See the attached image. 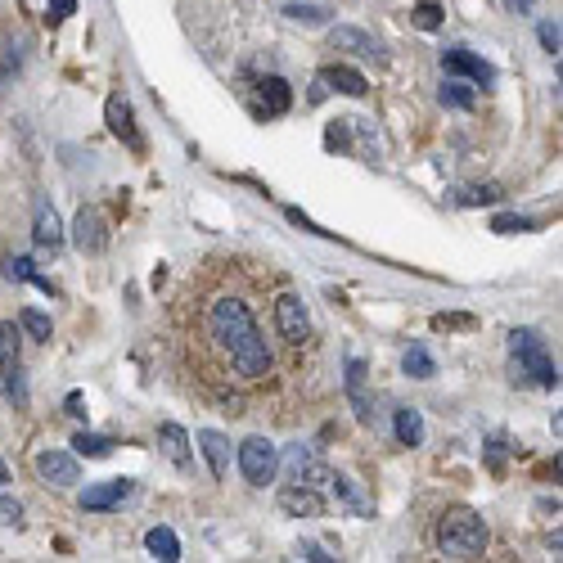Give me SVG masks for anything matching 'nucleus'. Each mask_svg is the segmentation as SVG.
I'll return each instance as SVG.
<instances>
[{
  "mask_svg": "<svg viewBox=\"0 0 563 563\" xmlns=\"http://www.w3.org/2000/svg\"><path fill=\"white\" fill-rule=\"evenodd\" d=\"M280 275L248 253H208L167 307V356L194 401L230 419L293 428L325 392L316 352L280 338L271 302Z\"/></svg>",
  "mask_w": 563,
  "mask_h": 563,
  "instance_id": "f257e3e1",
  "label": "nucleus"
},
{
  "mask_svg": "<svg viewBox=\"0 0 563 563\" xmlns=\"http://www.w3.org/2000/svg\"><path fill=\"white\" fill-rule=\"evenodd\" d=\"M437 550L446 559H478L487 550V523L473 509H446L437 518Z\"/></svg>",
  "mask_w": 563,
  "mask_h": 563,
  "instance_id": "f03ea898",
  "label": "nucleus"
},
{
  "mask_svg": "<svg viewBox=\"0 0 563 563\" xmlns=\"http://www.w3.org/2000/svg\"><path fill=\"white\" fill-rule=\"evenodd\" d=\"M271 316H275V329H280L284 343L298 347V352H316L320 356V334H316V320H311L302 293H293V289H284L280 284V293H275V302H271Z\"/></svg>",
  "mask_w": 563,
  "mask_h": 563,
  "instance_id": "7ed1b4c3",
  "label": "nucleus"
},
{
  "mask_svg": "<svg viewBox=\"0 0 563 563\" xmlns=\"http://www.w3.org/2000/svg\"><path fill=\"white\" fill-rule=\"evenodd\" d=\"M509 352H514V379L532 374V383H541V388H559V365L550 361L545 338L536 329H514L509 334Z\"/></svg>",
  "mask_w": 563,
  "mask_h": 563,
  "instance_id": "20e7f679",
  "label": "nucleus"
},
{
  "mask_svg": "<svg viewBox=\"0 0 563 563\" xmlns=\"http://www.w3.org/2000/svg\"><path fill=\"white\" fill-rule=\"evenodd\" d=\"M275 469H280V451H275V446L266 442L262 433H257V437H244V442H239V473H244L253 487H266V482H275Z\"/></svg>",
  "mask_w": 563,
  "mask_h": 563,
  "instance_id": "39448f33",
  "label": "nucleus"
},
{
  "mask_svg": "<svg viewBox=\"0 0 563 563\" xmlns=\"http://www.w3.org/2000/svg\"><path fill=\"white\" fill-rule=\"evenodd\" d=\"M104 122H109V131H113V136H118L127 149H136V154L145 149V136H140V127H136V109H131V100H127L122 91L104 100Z\"/></svg>",
  "mask_w": 563,
  "mask_h": 563,
  "instance_id": "423d86ee",
  "label": "nucleus"
},
{
  "mask_svg": "<svg viewBox=\"0 0 563 563\" xmlns=\"http://www.w3.org/2000/svg\"><path fill=\"white\" fill-rule=\"evenodd\" d=\"M73 244L82 248L86 257H100L109 248V221H104L100 208H82L73 221Z\"/></svg>",
  "mask_w": 563,
  "mask_h": 563,
  "instance_id": "0eeeda50",
  "label": "nucleus"
},
{
  "mask_svg": "<svg viewBox=\"0 0 563 563\" xmlns=\"http://www.w3.org/2000/svg\"><path fill=\"white\" fill-rule=\"evenodd\" d=\"M442 68H446V73H455V77H469V82H478V86L496 82V68H491L487 59H478L473 50H464V46L442 50Z\"/></svg>",
  "mask_w": 563,
  "mask_h": 563,
  "instance_id": "6e6552de",
  "label": "nucleus"
},
{
  "mask_svg": "<svg viewBox=\"0 0 563 563\" xmlns=\"http://www.w3.org/2000/svg\"><path fill=\"white\" fill-rule=\"evenodd\" d=\"M284 464H289V482H302V487H320V482H329V469H325V460L316 455V446H293Z\"/></svg>",
  "mask_w": 563,
  "mask_h": 563,
  "instance_id": "1a4fd4ad",
  "label": "nucleus"
},
{
  "mask_svg": "<svg viewBox=\"0 0 563 563\" xmlns=\"http://www.w3.org/2000/svg\"><path fill=\"white\" fill-rule=\"evenodd\" d=\"M37 473L50 482V487H77V482H82V469H77V460L68 451H41Z\"/></svg>",
  "mask_w": 563,
  "mask_h": 563,
  "instance_id": "9d476101",
  "label": "nucleus"
},
{
  "mask_svg": "<svg viewBox=\"0 0 563 563\" xmlns=\"http://www.w3.org/2000/svg\"><path fill=\"white\" fill-rule=\"evenodd\" d=\"M131 491H136V482L131 478H109V482H95V487L82 491V509H118L122 500H131Z\"/></svg>",
  "mask_w": 563,
  "mask_h": 563,
  "instance_id": "9b49d317",
  "label": "nucleus"
},
{
  "mask_svg": "<svg viewBox=\"0 0 563 563\" xmlns=\"http://www.w3.org/2000/svg\"><path fill=\"white\" fill-rule=\"evenodd\" d=\"M280 509L293 518H320L325 514V500L316 496V487H302V482H293V487L280 491Z\"/></svg>",
  "mask_w": 563,
  "mask_h": 563,
  "instance_id": "f8f14e48",
  "label": "nucleus"
},
{
  "mask_svg": "<svg viewBox=\"0 0 563 563\" xmlns=\"http://www.w3.org/2000/svg\"><path fill=\"white\" fill-rule=\"evenodd\" d=\"M194 442H199L203 455H208L212 478H226V469H230V437L217 433V428H199V433H194Z\"/></svg>",
  "mask_w": 563,
  "mask_h": 563,
  "instance_id": "ddd939ff",
  "label": "nucleus"
},
{
  "mask_svg": "<svg viewBox=\"0 0 563 563\" xmlns=\"http://www.w3.org/2000/svg\"><path fill=\"white\" fill-rule=\"evenodd\" d=\"M32 239H37L41 248H64V221H59V212L50 208V203H37V217H32Z\"/></svg>",
  "mask_w": 563,
  "mask_h": 563,
  "instance_id": "4468645a",
  "label": "nucleus"
},
{
  "mask_svg": "<svg viewBox=\"0 0 563 563\" xmlns=\"http://www.w3.org/2000/svg\"><path fill=\"white\" fill-rule=\"evenodd\" d=\"M257 95H262L266 118H284V113L293 109V91L284 77H262V82H257Z\"/></svg>",
  "mask_w": 563,
  "mask_h": 563,
  "instance_id": "2eb2a0df",
  "label": "nucleus"
},
{
  "mask_svg": "<svg viewBox=\"0 0 563 563\" xmlns=\"http://www.w3.org/2000/svg\"><path fill=\"white\" fill-rule=\"evenodd\" d=\"M158 451L176 464V469H190V433L181 424H163L158 428Z\"/></svg>",
  "mask_w": 563,
  "mask_h": 563,
  "instance_id": "dca6fc26",
  "label": "nucleus"
},
{
  "mask_svg": "<svg viewBox=\"0 0 563 563\" xmlns=\"http://www.w3.org/2000/svg\"><path fill=\"white\" fill-rule=\"evenodd\" d=\"M320 77H325V86L329 91H343V95H356L361 100L365 91H370V82H365L356 68H347V64H334V68H320Z\"/></svg>",
  "mask_w": 563,
  "mask_h": 563,
  "instance_id": "f3484780",
  "label": "nucleus"
},
{
  "mask_svg": "<svg viewBox=\"0 0 563 563\" xmlns=\"http://www.w3.org/2000/svg\"><path fill=\"white\" fill-rule=\"evenodd\" d=\"M392 428H397L401 446H424V415H419L415 406H401L397 419H392Z\"/></svg>",
  "mask_w": 563,
  "mask_h": 563,
  "instance_id": "a211bd4d",
  "label": "nucleus"
},
{
  "mask_svg": "<svg viewBox=\"0 0 563 563\" xmlns=\"http://www.w3.org/2000/svg\"><path fill=\"white\" fill-rule=\"evenodd\" d=\"M145 545H149V554H154V559H163V563H176V559H181V541H176L172 527H149Z\"/></svg>",
  "mask_w": 563,
  "mask_h": 563,
  "instance_id": "6ab92c4d",
  "label": "nucleus"
},
{
  "mask_svg": "<svg viewBox=\"0 0 563 563\" xmlns=\"http://www.w3.org/2000/svg\"><path fill=\"white\" fill-rule=\"evenodd\" d=\"M329 41H334V50H352V55H374V50H379V41L365 37L361 28H334Z\"/></svg>",
  "mask_w": 563,
  "mask_h": 563,
  "instance_id": "aec40b11",
  "label": "nucleus"
},
{
  "mask_svg": "<svg viewBox=\"0 0 563 563\" xmlns=\"http://www.w3.org/2000/svg\"><path fill=\"white\" fill-rule=\"evenodd\" d=\"M19 325L28 329V334L37 338V343H50V334H55L50 316H46V311H37V307H23V311H19Z\"/></svg>",
  "mask_w": 563,
  "mask_h": 563,
  "instance_id": "412c9836",
  "label": "nucleus"
},
{
  "mask_svg": "<svg viewBox=\"0 0 563 563\" xmlns=\"http://www.w3.org/2000/svg\"><path fill=\"white\" fill-rule=\"evenodd\" d=\"M19 329L10 325V320H0V370H10V365H19Z\"/></svg>",
  "mask_w": 563,
  "mask_h": 563,
  "instance_id": "4be33fe9",
  "label": "nucleus"
},
{
  "mask_svg": "<svg viewBox=\"0 0 563 563\" xmlns=\"http://www.w3.org/2000/svg\"><path fill=\"white\" fill-rule=\"evenodd\" d=\"M401 365H406L410 379H433V374H437V361L428 356V347H410L406 361H401Z\"/></svg>",
  "mask_w": 563,
  "mask_h": 563,
  "instance_id": "5701e85b",
  "label": "nucleus"
},
{
  "mask_svg": "<svg viewBox=\"0 0 563 563\" xmlns=\"http://www.w3.org/2000/svg\"><path fill=\"white\" fill-rule=\"evenodd\" d=\"M77 455H91V460H104V455L113 451V437H100V433H77L73 437Z\"/></svg>",
  "mask_w": 563,
  "mask_h": 563,
  "instance_id": "b1692460",
  "label": "nucleus"
},
{
  "mask_svg": "<svg viewBox=\"0 0 563 563\" xmlns=\"http://www.w3.org/2000/svg\"><path fill=\"white\" fill-rule=\"evenodd\" d=\"M410 19H415L419 32H437V28H442V5H437V0H419Z\"/></svg>",
  "mask_w": 563,
  "mask_h": 563,
  "instance_id": "393cba45",
  "label": "nucleus"
},
{
  "mask_svg": "<svg viewBox=\"0 0 563 563\" xmlns=\"http://www.w3.org/2000/svg\"><path fill=\"white\" fill-rule=\"evenodd\" d=\"M0 271H5V280H32L37 284V266H32V257H0Z\"/></svg>",
  "mask_w": 563,
  "mask_h": 563,
  "instance_id": "a878e982",
  "label": "nucleus"
},
{
  "mask_svg": "<svg viewBox=\"0 0 563 563\" xmlns=\"http://www.w3.org/2000/svg\"><path fill=\"white\" fill-rule=\"evenodd\" d=\"M289 14L293 23H307V28H325L329 23V10H320V5H307V0H302V5H289Z\"/></svg>",
  "mask_w": 563,
  "mask_h": 563,
  "instance_id": "bb28decb",
  "label": "nucleus"
},
{
  "mask_svg": "<svg viewBox=\"0 0 563 563\" xmlns=\"http://www.w3.org/2000/svg\"><path fill=\"white\" fill-rule=\"evenodd\" d=\"M505 194H500V185H469V190H460V203L464 208H478V203H500Z\"/></svg>",
  "mask_w": 563,
  "mask_h": 563,
  "instance_id": "cd10ccee",
  "label": "nucleus"
},
{
  "mask_svg": "<svg viewBox=\"0 0 563 563\" xmlns=\"http://www.w3.org/2000/svg\"><path fill=\"white\" fill-rule=\"evenodd\" d=\"M442 104L446 109H473V91L464 82H446L442 86Z\"/></svg>",
  "mask_w": 563,
  "mask_h": 563,
  "instance_id": "c85d7f7f",
  "label": "nucleus"
},
{
  "mask_svg": "<svg viewBox=\"0 0 563 563\" xmlns=\"http://www.w3.org/2000/svg\"><path fill=\"white\" fill-rule=\"evenodd\" d=\"M5 392H10V401L14 406H28V379H23V370L19 365H10V379H5Z\"/></svg>",
  "mask_w": 563,
  "mask_h": 563,
  "instance_id": "c756f323",
  "label": "nucleus"
},
{
  "mask_svg": "<svg viewBox=\"0 0 563 563\" xmlns=\"http://www.w3.org/2000/svg\"><path fill=\"white\" fill-rule=\"evenodd\" d=\"M433 329L437 334H451V329H478V320L464 316V311H451V316H433Z\"/></svg>",
  "mask_w": 563,
  "mask_h": 563,
  "instance_id": "7c9ffc66",
  "label": "nucleus"
},
{
  "mask_svg": "<svg viewBox=\"0 0 563 563\" xmlns=\"http://www.w3.org/2000/svg\"><path fill=\"white\" fill-rule=\"evenodd\" d=\"M491 230H496V235H523V230H532V221H527V217H509V212H500V217L491 221Z\"/></svg>",
  "mask_w": 563,
  "mask_h": 563,
  "instance_id": "2f4dec72",
  "label": "nucleus"
},
{
  "mask_svg": "<svg viewBox=\"0 0 563 563\" xmlns=\"http://www.w3.org/2000/svg\"><path fill=\"white\" fill-rule=\"evenodd\" d=\"M19 523H23V505L0 491V527H19Z\"/></svg>",
  "mask_w": 563,
  "mask_h": 563,
  "instance_id": "473e14b6",
  "label": "nucleus"
},
{
  "mask_svg": "<svg viewBox=\"0 0 563 563\" xmlns=\"http://www.w3.org/2000/svg\"><path fill=\"white\" fill-rule=\"evenodd\" d=\"M68 14H77V0H50V14H46L50 23H64Z\"/></svg>",
  "mask_w": 563,
  "mask_h": 563,
  "instance_id": "72a5a7b5",
  "label": "nucleus"
},
{
  "mask_svg": "<svg viewBox=\"0 0 563 563\" xmlns=\"http://www.w3.org/2000/svg\"><path fill=\"white\" fill-rule=\"evenodd\" d=\"M541 46L550 55H559V23H541Z\"/></svg>",
  "mask_w": 563,
  "mask_h": 563,
  "instance_id": "f704fd0d",
  "label": "nucleus"
},
{
  "mask_svg": "<svg viewBox=\"0 0 563 563\" xmlns=\"http://www.w3.org/2000/svg\"><path fill=\"white\" fill-rule=\"evenodd\" d=\"M487 460H491V469H500V460H505V437H491L487 442Z\"/></svg>",
  "mask_w": 563,
  "mask_h": 563,
  "instance_id": "c9c22d12",
  "label": "nucleus"
},
{
  "mask_svg": "<svg viewBox=\"0 0 563 563\" xmlns=\"http://www.w3.org/2000/svg\"><path fill=\"white\" fill-rule=\"evenodd\" d=\"M289 221H293V226H302V230H311V235H329V230H320L316 221H307V217H302L298 208H289Z\"/></svg>",
  "mask_w": 563,
  "mask_h": 563,
  "instance_id": "e433bc0d",
  "label": "nucleus"
},
{
  "mask_svg": "<svg viewBox=\"0 0 563 563\" xmlns=\"http://www.w3.org/2000/svg\"><path fill=\"white\" fill-rule=\"evenodd\" d=\"M64 406H68V415H73V419H82V415H86V397H82V392H68Z\"/></svg>",
  "mask_w": 563,
  "mask_h": 563,
  "instance_id": "4c0bfd02",
  "label": "nucleus"
},
{
  "mask_svg": "<svg viewBox=\"0 0 563 563\" xmlns=\"http://www.w3.org/2000/svg\"><path fill=\"white\" fill-rule=\"evenodd\" d=\"M302 559H316V563H329V559H334V554H325V550H320V545H316V541H307V545H302Z\"/></svg>",
  "mask_w": 563,
  "mask_h": 563,
  "instance_id": "58836bf2",
  "label": "nucleus"
},
{
  "mask_svg": "<svg viewBox=\"0 0 563 563\" xmlns=\"http://www.w3.org/2000/svg\"><path fill=\"white\" fill-rule=\"evenodd\" d=\"M505 5H509L514 14H532V0H505Z\"/></svg>",
  "mask_w": 563,
  "mask_h": 563,
  "instance_id": "ea45409f",
  "label": "nucleus"
},
{
  "mask_svg": "<svg viewBox=\"0 0 563 563\" xmlns=\"http://www.w3.org/2000/svg\"><path fill=\"white\" fill-rule=\"evenodd\" d=\"M5 482H10V469H5V460H0V487H5Z\"/></svg>",
  "mask_w": 563,
  "mask_h": 563,
  "instance_id": "a19ab883",
  "label": "nucleus"
}]
</instances>
